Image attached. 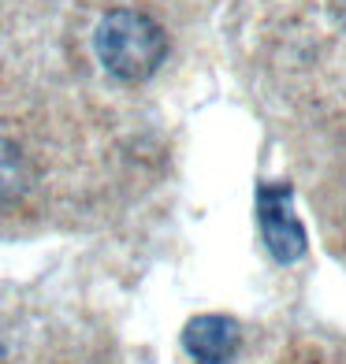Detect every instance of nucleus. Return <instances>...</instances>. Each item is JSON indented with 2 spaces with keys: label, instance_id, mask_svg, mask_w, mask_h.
Masks as SVG:
<instances>
[{
  "label": "nucleus",
  "instance_id": "obj_1",
  "mask_svg": "<svg viewBox=\"0 0 346 364\" xmlns=\"http://www.w3.org/2000/svg\"><path fill=\"white\" fill-rule=\"evenodd\" d=\"M93 53L112 78L145 82L160 71L164 56H168V34L153 15L138 8H115L97 23Z\"/></svg>",
  "mask_w": 346,
  "mask_h": 364
},
{
  "label": "nucleus",
  "instance_id": "obj_2",
  "mask_svg": "<svg viewBox=\"0 0 346 364\" xmlns=\"http://www.w3.org/2000/svg\"><path fill=\"white\" fill-rule=\"evenodd\" d=\"M257 223L268 253L279 264H294L305 257V227L290 212V186L287 182H261L257 186Z\"/></svg>",
  "mask_w": 346,
  "mask_h": 364
},
{
  "label": "nucleus",
  "instance_id": "obj_3",
  "mask_svg": "<svg viewBox=\"0 0 346 364\" xmlns=\"http://www.w3.org/2000/svg\"><path fill=\"white\" fill-rule=\"evenodd\" d=\"M183 350L194 364H235L242 350V327L224 312H201L183 331Z\"/></svg>",
  "mask_w": 346,
  "mask_h": 364
},
{
  "label": "nucleus",
  "instance_id": "obj_4",
  "mask_svg": "<svg viewBox=\"0 0 346 364\" xmlns=\"http://www.w3.org/2000/svg\"><path fill=\"white\" fill-rule=\"evenodd\" d=\"M38 171L30 164L26 149L11 138H0V212L26 201V193L34 190Z\"/></svg>",
  "mask_w": 346,
  "mask_h": 364
}]
</instances>
